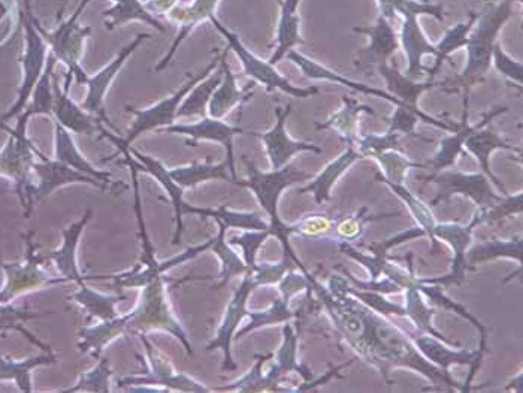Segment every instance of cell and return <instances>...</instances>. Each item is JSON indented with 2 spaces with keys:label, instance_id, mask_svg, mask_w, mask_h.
I'll return each instance as SVG.
<instances>
[{
  "label": "cell",
  "instance_id": "6da1fadb",
  "mask_svg": "<svg viewBox=\"0 0 523 393\" xmlns=\"http://www.w3.org/2000/svg\"><path fill=\"white\" fill-rule=\"evenodd\" d=\"M515 0H498L489 3L479 12L476 23L468 35L467 63L455 77L440 83L444 93H462V105H470V93L476 84L482 83L492 65V53L507 21L515 14Z\"/></svg>",
  "mask_w": 523,
  "mask_h": 393
},
{
  "label": "cell",
  "instance_id": "7a4b0ae2",
  "mask_svg": "<svg viewBox=\"0 0 523 393\" xmlns=\"http://www.w3.org/2000/svg\"><path fill=\"white\" fill-rule=\"evenodd\" d=\"M243 163L247 169V180H238L237 186L247 187L255 193L256 199L269 217V234L271 237L277 238L283 246L284 258L286 261H292L296 266L301 268L304 275L308 274L305 266L296 258L290 247L289 238L293 235L292 225H286L278 216V201H280L281 193L287 187L293 186L296 183H304V181L311 180V175L302 169L296 168L292 163H287L286 166L280 169H271L269 172H263L255 165L253 160L243 157Z\"/></svg>",
  "mask_w": 523,
  "mask_h": 393
},
{
  "label": "cell",
  "instance_id": "3957f363",
  "mask_svg": "<svg viewBox=\"0 0 523 393\" xmlns=\"http://www.w3.org/2000/svg\"><path fill=\"white\" fill-rule=\"evenodd\" d=\"M168 283L169 280L165 277L157 275L142 287L138 305L132 313H129L131 319L128 323V334L147 335L150 332H166L177 338L186 352L192 356V344L187 337L186 329L178 322L169 302Z\"/></svg>",
  "mask_w": 523,
  "mask_h": 393
},
{
  "label": "cell",
  "instance_id": "277c9868",
  "mask_svg": "<svg viewBox=\"0 0 523 393\" xmlns=\"http://www.w3.org/2000/svg\"><path fill=\"white\" fill-rule=\"evenodd\" d=\"M219 60L220 53L216 51V59L211 60L210 65H208L204 71L199 72L198 75H189V81L183 84L174 95L157 102L153 107L145 108V110H135V108L126 105V111H129V113L135 116V122H133L131 131L128 133V138H119L120 142L129 148L132 142L135 141L136 138H139L142 133L150 131L162 132L163 129L168 128V126L175 125L177 111L178 108H180L181 102L184 101V98L189 95L190 90H192L196 84L205 80L211 72L216 71L217 66H219Z\"/></svg>",
  "mask_w": 523,
  "mask_h": 393
},
{
  "label": "cell",
  "instance_id": "5b68a950",
  "mask_svg": "<svg viewBox=\"0 0 523 393\" xmlns=\"http://www.w3.org/2000/svg\"><path fill=\"white\" fill-rule=\"evenodd\" d=\"M210 21L214 24V27L225 36L229 48L234 50V53L237 54L247 77L252 78L256 83L265 87L266 92L280 90V92L286 93V95L292 96V98L299 99H308L319 93V89L314 86H293L287 78H284L283 75L275 69V66H272L271 63L265 62L261 57L253 54L252 51L241 42L240 36H238L237 33H232L231 30L226 29V27L217 20L216 15L211 17Z\"/></svg>",
  "mask_w": 523,
  "mask_h": 393
},
{
  "label": "cell",
  "instance_id": "8992f818",
  "mask_svg": "<svg viewBox=\"0 0 523 393\" xmlns=\"http://www.w3.org/2000/svg\"><path fill=\"white\" fill-rule=\"evenodd\" d=\"M144 344L145 358H147L148 371L145 376H131L119 380V388L129 391L135 386H159L166 391L177 392H211L204 383L198 382L187 374L175 371L174 365L168 358L157 350L148 340L147 335H139Z\"/></svg>",
  "mask_w": 523,
  "mask_h": 393
},
{
  "label": "cell",
  "instance_id": "52a82bcc",
  "mask_svg": "<svg viewBox=\"0 0 523 393\" xmlns=\"http://www.w3.org/2000/svg\"><path fill=\"white\" fill-rule=\"evenodd\" d=\"M32 235H27V255L24 263H5L0 261V266L6 272V284L0 290V304H8L12 299L32 290L45 289L54 284L68 283L66 278H54L41 268L42 256L36 255V246L33 244Z\"/></svg>",
  "mask_w": 523,
  "mask_h": 393
},
{
  "label": "cell",
  "instance_id": "ba28073f",
  "mask_svg": "<svg viewBox=\"0 0 523 393\" xmlns=\"http://www.w3.org/2000/svg\"><path fill=\"white\" fill-rule=\"evenodd\" d=\"M420 178L425 180V184L434 183L438 187L437 196L431 205L446 201L453 195H464L468 196L479 208L492 207L500 202L503 196H506L495 195L492 192L489 178L479 172L464 174V172L458 171H438Z\"/></svg>",
  "mask_w": 523,
  "mask_h": 393
},
{
  "label": "cell",
  "instance_id": "9c48e42d",
  "mask_svg": "<svg viewBox=\"0 0 523 393\" xmlns=\"http://www.w3.org/2000/svg\"><path fill=\"white\" fill-rule=\"evenodd\" d=\"M259 287L252 269L244 274L243 281L240 287L235 290L234 296L229 301L228 308H226L225 316H223L222 323L217 329L216 337L207 346L208 352L211 350L220 349L223 352V371L237 370L234 358H232V341H234L235 332H237L238 325L243 322L244 317H247V299L250 293Z\"/></svg>",
  "mask_w": 523,
  "mask_h": 393
},
{
  "label": "cell",
  "instance_id": "30bf717a",
  "mask_svg": "<svg viewBox=\"0 0 523 393\" xmlns=\"http://www.w3.org/2000/svg\"><path fill=\"white\" fill-rule=\"evenodd\" d=\"M162 132L177 133L186 135L187 147H196L199 141L219 142L226 148V160H228L229 172H231L232 183H237L238 175L235 168L234 138L237 135L256 136L255 132L246 131L238 126L229 125L223 119H213V117H202L201 122L195 125H172L163 129Z\"/></svg>",
  "mask_w": 523,
  "mask_h": 393
},
{
  "label": "cell",
  "instance_id": "8fae6325",
  "mask_svg": "<svg viewBox=\"0 0 523 393\" xmlns=\"http://www.w3.org/2000/svg\"><path fill=\"white\" fill-rule=\"evenodd\" d=\"M353 32L361 33L368 38L367 47L356 53L353 65L358 71L370 75L380 65H386L393 54L399 50V38L392 23L379 15L376 24L367 27H353Z\"/></svg>",
  "mask_w": 523,
  "mask_h": 393
},
{
  "label": "cell",
  "instance_id": "7c38bea8",
  "mask_svg": "<svg viewBox=\"0 0 523 393\" xmlns=\"http://www.w3.org/2000/svg\"><path fill=\"white\" fill-rule=\"evenodd\" d=\"M148 38H150L148 33H141V35L136 36L131 44L123 48V50L117 54V57H114L102 71H99L98 74L93 75V77L86 75V78L83 80V84L89 87V93H87L86 101H84L83 110L89 114H95L96 119L102 120V122L107 123L110 128L116 129V131V126L108 119L107 111H105V96H107L111 84L116 80L117 74H119L120 69L125 65L126 60H128L129 57L132 56L133 51Z\"/></svg>",
  "mask_w": 523,
  "mask_h": 393
},
{
  "label": "cell",
  "instance_id": "4fadbf2b",
  "mask_svg": "<svg viewBox=\"0 0 523 393\" xmlns=\"http://www.w3.org/2000/svg\"><path fill=\"white\" fill-rule=\"evenodd\" d=\"M476 225L473 222L468 226L455 225V223H443V225H435L432 229L431 240L437 244V240L446 241L453 249V265L452 271L444 277L428 278V280H419L420 283L426 284H440L443 287L452 286V284H459L465 280L467 271H476V268L468 265L467 249L471 243V235H473Z\"/></svg>",
  "mask_w": 523,
  "mask_h": 393
},
{
  "label": "cell",
  "instance_id": "5bb4252c",
  "mask_svg": "<svg viewBox=\"0 0 523 393\" xmlns=\"http://www.w3.org/2000/svg\"><path fill=\"white\" fill-rule=\"evenodd\" d=\"M290 105L286 108H275V125L265 133H256L265 144L266 154L272 169H280L290 163L296 154L310 151V153H322V148L313 142L295 141L290 138L286 131V120L290 114Z\"/></svg>",
  "mask_w": 523,
  "mask_h": 393
},
{
  "label": "cell",
  "instance_id": "9a60e30c",
  "mask_svg": "<svg viewBox=\"0 0 523 393\" xmlns=\"http://www.w3.org/2000/svg\"><path fill=\"white\" fill-rule=\"evenodd\" d=\"M507 111H509L507 107L494 108V110L486 113V116L479 123L471 125L470 120H468V105H462L461 122L456 123V128L452 135L441 139L440 148H438L434 157L426 160V162H422L423 169H432V171L438 172L452 168L456 160H458L459 154L464 153V144L468 136L477 131V129L488 126L495 117L501 116V114L507 113Z\"/></svg>",
  "mask_w": 523,
  "mask_h": 393
},
{
  "label": "cell",
  "instance_id": "2e32d148",
  "mask_svg": "<svg viewBox=\"0 0 523 393\" xmlns=\"http://www.w3.org/2000/svg\"><path fill=\"white\" fill-rule=\"evenodd\" d=\"M89 0H83L80 8L75 11V14L63 24L62 29L54 36V53L57 59L63 60L68 65L69 72L75 75L78 84H83L86 78V72L80 66L81 56H83L84 42L87 36L92 33L90 27H81L78 24L81 12L86 8Z\"/></svg>",
  "mask_w": 523,
  "mask_h": 393
},
{
  "label": "cell",
  "instance_id": "e0dca14e",
  "mask_svg": "<svg viewBox=\"0 0 523 393\" xmlns=\"http://www.w3.org/2000/svg\"><path fill=\"white\" fill-rule=\"evenodd\" d=\"M399 47H402L405 57H407L405 75L410 77L411 80H419L428 69L423 65V57L435 56V45L431 44L428 36L423 32L417 15H404L402 17Z\"/></svg>",
  "mask_w": 523,
  "mask_h": 393
},
{
  "label": "cell",
  "instance_id": "ac0fdd59",
  "mask_svg": "<svg viewBox=\"0 0 523 393\" xmlns=\"http://www.w3.org/2000/svg\"><path fill=\"white\" fill-rule=\"evenodd\" d=\"M286 57L290 62L295 63V65L301 69L302 74H304V77L308 78V80L329 81V83L340 84V86L347 87V89L353 90V92L385 99V101L391 102L393 105H402V107H405V105L402 104L401 101H398L395 96H392L391 93L368 86V84L349 80V78L343 77V75L338 74V72L332 71L328 66L322 65V63L316 62V60L310 59V57L304 56V54L298 53V51H289ZM417 110H419V108H417Z\"/></svg>",
  "mask_w": 523,
  "mask_h": 393
},
{
  "label": "cell",
  "instance_id": "d6986e66",
  "mask_svg": "<svg viewBox=\"0 0 523 393\" xmlns=\"http://www.w3.org/2000/svg\"><path fill=\"white\" fill-rule=\"evenodd\" d=\"M219 2L220 0H193L192 5H175L174 8L168 12L171 21H174V23H177L178 26H180V32H178L175 41L172 42L168 54H166V56L163 57L162 62H159V65L156 66L157 72L168 68L169 63L174 59L175 53H177L180 45L183 44L184 39H186L187 36H189L190 33L199 26V24L214 17V12H216Z\"/></svg>",
  "mask_w": 523,
  "mask_h": 393
},
{
  "label": "cell",
  "instance_id": "ffe728a7",
  "mask_svg": "<svg viewBox=\"0 0 523 393\" xmlns=\"http://www.w3.org/2000/svg\"><path fill=\"white\" fill-rule=\"evenodd\" d=\"M417 350L428 359L432 364L438 365V368L449 373V368L452 365H468L471 367L470 377L464 385V391H471L470 383L474 379V374L479 370L480 364H482L483 356L485 352L482 350H476V352H467V350H449L443 346L440 340L431 337H419L414 340Z\"/></svg>",
  "mask_w": 523,
  "mask_h": 393
},
{
  "label": "cell",
  "instance_id": "44dd1931",
  "mask_svg": "<svg viewBox=\"0 0 523 393\" xmlns=\"http://www.w3.org/2000/svg\"><path fill=\"white\" fill-rule=\"evenodd\" d=\"M465 150L468 153L473 154L476 157L477 162H479L480 168L485 172L486 177L498 187L503 195H509L507 193L506 187L501 183L500 178L492 172L491 169V154L497 150H507L512 151V153L519 154L522 156V148L518 145L510 144L506 138L500 135L492 129H489L488 126H483V128L477 129L468 136L467 141L464 144Z\"/></svg>",
  "mask_w": 523,
  "mask_h": 393
},
{
  "label": "cell",
  "instance_id": "7402d4cb",
  "mask_svg": "<svg viewBox=\"0 0 523 393\" xmlns=\"http://www.w3.org/2000/svg\"><path fill=\"white\" fill-rule=\"evenodd\" d=\"M231 48L226 47L220 54L219 65L223 71L222 83L219 84L211 96L208 104L207 116L213 119H223L228 116L235 107L243 105L253 96L252 86L250 84L246 89H240L237 84V77L232 72L231 66L228 65V53Z\"/></svg>",
  "mask_w": 523,
  "mask_h": 393
},
{
  "label": "cell",
  "instance_id": "603a6c76",
  "mask_svg": "<svg viewBox=\"0 0 523 393\" xmlns=\"http://www.w3.org/2000/svg\"><path fill=\"white\" fill-rule=\"evenodd\" d=\"M93 216V211L87 210L84 214L83 219L80 222L74 223L71 228L63 229V244L57 252H51L50 255L42 256V261H53L57 265L60 274L66 281H75L80 286L84 281L92 280V278L101 277H90V275H83L78 268L77 262V250L80 246L81 234H83L84 228L89 223L90 217Z\"/></svg>",
  "mask_w": 523,
  "mask_h": 393
},
{
  "label": "cell",
  "instance_id": "cb8c5ba5",
  "mask_svg": "<svg viewBox=\"0 0 523 393\" xmlns=\"http://www.w3.org/2000/svg\"><path fill=\"white\" fill-rule=\"evenodd\" d=\"M129 151L133 154L132 162L133 165L138 168V171L147 172V174L153 175L160 186L166 190L169 199H171L172 205H174L175 211V234L172 238V246H180L181 235H183V205H184V189L178 186L171 175H169V169L163 165L160 160L154 159V157L147 156V154L139 153L138 150H133L129 147Z\"/></svg>",
  "mask_w": 523,
  "mask_h": 393
},
{
  "label": "cell",
  "instance_id": "d4e9b609",
  "mask_svg": "<svg viewBox=\"0 0 523 393\" xmlns=\"http://www.w3.org/2000/svg\"><path fill=\"white\" fill-rule=\"evenodd\" d=\"M45 163L42 165H36V171H38L41 183L36 187L35 196L36 199L47 198L54 190L59 189L62 186H68V184L81 183L90 184V186L98 187V189H108L107 184L101 183V181L95 180V178L89 177V175L83 174V172L75 171L71 166L65 165L60 162H50V160L42 157Z\"/></svg>",
  "mask_w": 523,
  "mask_h": 393
},
{
  "label": "cell",
  "instance_id": "484cf974",
  "mask_svg": "<svg viewBox=\"0 0 523 393\" xmlns=\"http://www.w3.org/2000/svg\"><path fill=\"white\" fill-rule=\"evenodd\" d=\"M341 101H343V107L337 113L332 114L325 123H316V129L317 131L331 129V131L338 133L341 141L346 142L347 145H355L356 139L361 136L359 119H361L362 114L377 116V113L373 108L361 104L356 99L341 96Z\"/></svg>",
  "mask_w": 523,
  "mask_h": 393
},
{
  "label": "cell",
  "instance_id": "4316f807",
  "mask_svg": "<svg viewBox=\"0 0 523 393\" xmlns=\"http://www.w3.org/2000/svg\"><path fill=\"white\" fill-rule=\"evenodd\" d=\"M131 314L126 316H117L111 320H102V323L96 326H86L80 331V343L78 350L81 353H89L93 358H101L102 352L108 344L116 341L117 338L128 334V323Z\"/></svg>",
  "mask_w": 523,
  "mask_h": 393
},
{
  "label": "cell",
  "instance_id": "83f0119b",
  "mask_svg": "<svg viewBox=\"0 0 523 393\" xmlns=\"http://www.w3.org/2000/svg\"><path fill=\"white\" fill-rule=\"evenodd\" d=\"M361 159L362 156L359 154L358 148H356L355 145H349L347 150L344 151L341 156H338L337 159L328 163V165L323 168V171L320 172L310 184L299 189V193H313L317 204H323V202L329 201V199H331L332 189H334L337 181L343 177L344 172H346L350 166L355 165V163Z\"/></svg>",
  "mask_w": 523,
  "mask_h": 393
},
{
  "label": "cell",
  "instance_id": "f1b7e54d",
  "mask_svg": "<svg viewBox=\"0 0 523 393\" xmlns=\"http://www.w3.org/2000/svg\"><path fill=\"white\" fill-rule=\"evenodd\" d=\"M299 3H301V0H280L281 12L277 29V48H275L271 59L268 60L272 66L283 60L293 48L305 44L301 36V17L298 14Z\"/></svg>",
  "mask_w": 523,
  "mask_h": 393
},
{
  "label": "cell",
  "instance_id": "f546056e",
  "mask_svg": "<svg viewBox=\"0 0 523 393\" xmlns=\"http://www.w3.org/2000/svg\"><path fill=\"white\" fill-rule=\"evenodd\" d=\"M425 232L422 229H410V231L402 232V234L396 235V237L389 238L386 241H380V243L374 244H365L368 250H370L371 255H362L358 250L353 249L350 244H341V252L346 253L350 258L355 259V261L361 262L365 268H368L370 271L371 278L374 280H379L380 275L383 274V269H385V263L388 262V252L392 247L398 246V244L405 243V241L413 240V238L423 237Z\"/></svg>",
  "mask_w": 523,
  "mask_h": 393
},
{
  "label": "cell",
  "instance_id": "4dcf8cb0",
  "mask_svg": "<svg viewBox=\"0 0 523 393\" xmlns=\"http://www.w3.org/2000/svg\"><path fill=\"white\" fill-rule=\"evenodd\" d=\"M56 136L57 160L65 163V165L71 166L75 171L83 172V174L89 175V177L107 184L108 187H126L125 184L119 183V181H114L111 172L99 171V169H96L95 166H93L92 163H90L89 160L78 151L74 139H72V136L69 135L68 131H66L60 123H57L56 126Z\"/></svg>",
  "mask_w": 523,
  "mask_h": 393
},
{
  "label": "cell",
  "instance_id": "1f68e13d",
  "mask_svg": "<svg viewBox=\"0 0 523 393\" xmlns=\"http://www.w3.org/2000/svg\"><path fill=\"white\" fill-rule=\"evenodd\" d=\"M383 80L386 81V87H388V93L395 96L398 101H401L405 107L413 108L417 110V102H419L420 96L428 90L434 89L437 86L434 80L419 81L411 80L405 74H401L398 69L386 63V65H380L376 69Z\"/></svg>",
  "mask_w": 523,
  "mask_h": 393
},
{
  "label": "cell",
  "instance_id": "d6a6232c",
  "mask_svg": "<svg viewBox=\"0 0 523 393\" xmlns=\"http://www.w3.org/2000/svg\"><path fill=\"white\" fill-rule=\"evenodd\" d=\"M283 337V344H281V347L277 352V361H275L272 370L266 374L269 382H271V392H278L281 380H283L284 376H287V374L292 373V371L301 374L302 379L304 380L311 379L310 371H308L304 365H299V362L296 361L298 337H296L295 332H293L292 326L287 325V322L283 328Z\"/></svg>",
  "mask_w": 523,
  "mask_h": 393
},
{
  "label": "cell",
  "instance_id": "836d02e7",
  "mask_svg": "<svg viewBox=\"0 0 523 393\" xmlns=\"http://www.w3.org/2000/svg\"><path fill=\"white\" fill-rule=\"evenodd\" d=\"M54 113H56L57 120L63 128L80 133V135H92L93 132L99 131V126H101L98 119H93L87 111L78 107L75 102L71 101L68 92H65V90L60 92L57 86Z\"/></svg>",
  "mask_w": 523,
  "mask_h": 393
},
{
  "label": "cell",
  "instance_id": "e575fe53",
  "mask_svg": "<svg viewBox=\"0 0 523 393\" xmlns=\"http://www.w3.org/2000/svg\"><path fill=\"white\" fill-rule=\"evenodd\" d=\"M184 213L198 214L204 219L211 217L216 222H222L226 228L246 229V231H266L269 228L258 213H240V211L231 210L228 205H220L217 208H198L184 204Z\"/></svg>",
  "mask_w": 523,
  "mask_h": 393
},
{
  "label": "cell",
  "instance_id": "d590c367",
  "mask_svg": "<svg viewBox=\"0 0 523 393\" xmlns=\"http://www.w3.org/2000/svg\"><path fill=\"white\" fill-rule=\"evenodd\" d=\"M169 175L183 189H192V187L210 180H223L232 183L228 160L217 163V165L193 162L190 165L181 166V168L171 169Z\"/></svg>",
  "mask_w": 523,
  "mask_h": 393
},
{
  "label": "cell",
  "instance_id": "8d00e7d4",
  "mask_svg": "<svg viewBox=\"0 0 523 393\" xmlns=\"http://www.w3.org/2000/svg\"><path fill=\"white\" fill-rule=\"evenodd\" d=\"M477 17H479V12H470L467 21H461V23L455 24V26L444 32L443 39L435 45L434 66L426 69L431 80H434L435 75L440 72L441 66L449 59L450 54L465 48L468 42V35H470L471 29H473Z\"/></svg>",
  "mask_w": 523,
  "mask_h": 393
},
{
  "label": "cell",
  "instance_id": "74e56055",
  "mask_svg": "<svg viewBox=\"0 0 523 393\" xmlns=\"http://www.w3.org/2000/svg\"><path fill=\"white\" fill-rule=\"evenodd\" d=\"M69 299L77 302L90 317H98L101 320H111L119 316L116 305L125 301L126 295H104L86 286V281L80 284V289L72 293Z\"/></svg>",
  "mask_w": 523,
  "mask_h": 393
},
{
  "label": "cell",
  "instance_id": "f35d334b",
  "mask_svg": "<svg viewBox=\"0 0 523 393\" xmlns=\"http://www.w3.org/2000/svg\"><path fill=\"white\" fill-rule=\"evenodd\" d=\"M522 255V235L519 234L518 237H513L509 241L494 240L477 244L467 253V262L468 265L476 268V265L483 262L507 258L518 262L519 268H522Z\"/></svg>",
  "mask_w": 523,
  "mask_h": 393
},
{
  "label": "cell",
  "instance_id": "ab89813d",
  "mask_svg": "<svg viewBox=\"0 0 523 393\" xmlns=\"http://www.w3.org/2000/svg\"><path fill=\"white\" fill-rule=\"evenodd\" d=\"M417 278L405 287V299H407V307H405V316L410 317L413 320L414 325L425 332V334L431 335V337L437 338V340L443 341V343L450 344V346H459L458 341H450L449 338L444 337L440 331L432 326V317L435 316V311L426 305L423 301L422 295H420L419 289L416 287Z\"/></svg>",
  "mask_w": 523,
  "mask_h": 393
},
{
  "label": "cell",
  "instance_id": "60d3db41",
  "mask_svg": "<svg viewBox=\"0 0 523 393\" xmlns=\"http://www.w3.org/2000/svg\"><path fill=\"white\" fill-rule=\"evenodd\" d=\"M223 71L222 68L219 71H213L208 75L205 80L201 83L196 84L189 95L184 98L181 102L180 108L177 111L178 117H207L208 104H210L211 96H213L214 90L219 87L222 83Z\"/></svg>",
  "mask_w": 523,
  "mask_h": 393
},
{
  "label": "cell",
  "instance_id": "b9f144b4",
  "mask_svg": "<svg viewBox=\"0 0 523 393\" xmlns=\"http://www.w3.org/2000/svg\"><path fill=\"white\" fill-rule=\"evenodd\" d=\"M379 2L380 15L386 20H395L396 15H431L440 23L444 21L443 3H434L431 0H377Z\"/></svg>",
  "mask_w": 523,
  "mask_h": 393
},
{
  "label": "cell",
  "instance_id": "7bdbcfd3",
  "mask_svg": "<svg viewBox=\"0 0 523 393\" xmlns=\"http://www.w3.org/2000/svg\"><path fill=\"white\" fill-rule=\"evenodd\" d=\"M57 358L54 353L38 356V358L27 359L23 362H15L12 359L0 356V380H14L20 391L32 392V373L33 368L41 365L56 364Z\"/></svg>",
  "mask_w": 523,
  "mask_h": 393
},
{
  "label": "cell",
  "instance_id": "ee69618b",
  "mask_svg": "<svg viewBox=\"0 0 523 393\" xmlns=\"http://www.w3.org/2000/svg\"><path fill=\"white\" fill-rule=\"evenodd\" d=\"M219 225V235L214 238L213 246L211 250L219 256L220 262H222V272H220V283L217 284L216 289H222L226 284L231 281V278L237 277V275L246 274L249 271V266L246 262L231 249V244L226 243V225L222 222H217Z\"/></svg>",
  "mask_w": 523,
  "mask_h": 393
},
{
  "label": "cell",
  "instance_id": "f6af8a7d",
  "mask_svg": "<svg viewBox=\"0 0 523 393\" xmlns=\"http://www.w3.org/2000/svg\"><path fill=\"white\" fill-rule=\"evenodd\" d=\"M116 2L113 8L104 12V18H107L105 24H107L108 29L122 26L126 21L142 20L147 21L160 32H165V27L148 12L144 5L139 3V0H116Z\"/></svg>",
  "mask_w": 523,
  "mask_h": 393
},
{
  "label": "cell",
  "instance_id": "bcb514c9",
  "mask_svg": "<svg viewBox=\"0 0 523 393\" xmlns=\"http://www.w3.org/2000/svg\"><path fill=\"white\" fill-rule=\"evenodd\" d=\"M290 298H292V296L281 293V298L274 299V302H272L268 310L258 311V313H250L249 311L247 316L250 317V323L246 328L238 332L235 340L243 338L244 335L250 334V332L256 331V329L262 328V326L286 323L289 322L290 319H293V317H296V313L289 310Z\"/></svg>",
  "mask_w": 523,
  "mask_h": 393
},
{
  "label": "cell",
  "instance_id": "7dc6e473",
  "mask_svg": "<svg viewBox=\"0 0 523 393\" xmlns=\"http://www.w3.org/2000/svg\"><path fill=\"white\" fill-rule=\"evenodd\" d=\"M380 165L382 174L377 175L379 181H389L393 184H404L407 172L413 168H423V163L411 162L401 151L391 150L379 154L376 157Z\"/></svg>",
  "mask_w": 523,
  "mask_h": 393
},
{
  "label": "cell",
  "instance_id": "c3c4849f",
  "mask_svg": "<svg viewBox=\"0 0 523 393\" xmlns=\"http://www.w3.org/2000/svg\"><path fill=\"white\" fill-rule=\"evenodd\" d=\"M523 210V195L519 192L518 195L503 196L500 202L492 205V207H482L476 211L471 222L474 225H492L495 222L507 219V217L515 216V214H522Z\"/></svg>",
  "mask_w": 523,
  "mask_h": 393
},
{
  "label": "cell",
  "instance_id": "681fc988",
  "mask_svg": "<svg viewBox=\"0 0 523 393\" xmlns=\"http://www.w3.org/2000/svg\"><path fill=\"white\" fill-rule=\"evenodd\" d=\"M113 371L108 359L99 358V364L89 373L80 374L77 383L71 388L63 389V392H111L110 379Z\"/></svg>",
  "mask_w": 523,
  "mask_h": 393
},
{
  "label": "cell",
  "instance_id": "f907efd6",
  "mask_svg": "<svg viewBox=\"0 0 523 393\" xmlns=\"http://www.w3.org/2000/svg\"><path fill=\"white\" fill-rule=\"evenodd\" d=\"M383 183L388 184V186L393 190V193L405 202L408 210L411 211L414 219L419 223L420 229L425 232V235H428V237L431 238L432 229L437 225L434 216H432L431 208H429L428 205L423 204L419 198H416V196H414L413 193L404 186V184H393L389 183V181H383Z\"/></svg>",
  "mask_w": 523,
  "mask_h": 393
},
{
  "label": "cell",
  "instance_id": "816d5d0a",
  "mask_svg": "<svg viewBox=\"0 0 523 393\" xmlns=\"http://www.w3.org/2000/svg\"><path fill=\"white\" fill-rule=\"evenodd\" d=\"M355 147L358 148L362 159H365V157L376 159L379 154L385 153V151H402L399 148V133L395 132H386L383 135H376V133L361 135L356 139Z\"/></svg>",
  "mask_w": 523,
  "mask_h": 393
},
{
  "label": "cell",
  "instance_id": "f5cc1de1",
  "mask_svg": "<svg viewBox=\"0 0 523 393\" xmlns=\"http://www.w3.org/2000/svg\"><path fill=\"white\" fill-rule=\"evenodd\" d=\"M255 358V367L250 370L247 376H244L243 379L238 380V382L232 383V385L226 386V388L217 389V391L271 392V382H269L268 376L262 373V367L265 361L272 358V355L255 356Z\"/></svg>",
  "mask_w": 523,
  "mask_h": 393
},
{
  "label": "cell",
  "instance_id": "db71d44e",
  "mask_svg": "<svg viewBox=\"0 0 523 393\" xmlns=\"http://www.w3.org/2000/svg\"><path fill=\"white\" fill-rule=\"evenodd\" d=\"M492 63L495 69L503 75L510 83L516 84L519 89L523 86V65L519 60L513 59L503 45L495 44L494 53H492Z\"/></svg>",
  "mask_w": 523,
  "mask_h": 393
},
{
  "label": "cell",
  "instance_id": "11a10c76",
  "mask_svg": "<svg viewBox=\"0 0 523 393\" xmlns=\"http://www.w3.org/2000/svg\"><path fill=\"white\" fill-rule=\"evenodd\" d=\"M271 237L268 229L266 231H249L243 235H235L229 240L231 246L241 247L244 253V262L249 266V269L255 268L258 263H256V255H258V250L261 249L263 243H265L266 238Z\"/></svg>",
  "mask_w": 523,
  "mask_h": 393
},
{
  "label": "cell",
  "instance_id": "9f6ffc18",
  "mask_svg": "<svg viewBox=\"0 0 523 393\" xmlns=\"http://www.w3.org/2000/svg\"><path fill=\"white\" fill-rule=\"evenodd\" d=\"M332 225L334 222L325 214H313L292 225V232L293 235H304V237H320L329 234Z\"/></svg>",
  "mask_w": 523,
  "mask_h": 393
},
{
  "label": "cell",
  "instance_id": "6f0895ef",
  "mask_svg": "<svg viewBox=\"0 0 523 393\" xmlns=\"http://www.w3.org/2000/svg\"><path fill=\"white\" fill-rule=\"evenodd\" d=\"M365 211H367V208H362V210L359 211L358 216L349 217V219L343 220V222L337 226L338 235L346 241H355L356 238L361 237L362 231H364V226L367 225L370 220L385 219V217L391 216V214L377 217L364 216Z\"/></svg>",
  "mask_w": 523,
  "mask_h": 393
},
{
  "label": "cell",
  "instance_id": "680465c9",
  "mask_svg": "<svg viewBox=\"0 0 523 393\" xmlns=\"http://www.w3.org/2000/svg\"><path fill=\"white\" fill-rule=\"evenodd\" d=\"M175 3H177V0H150L144 6L150 11L156 12V14H162V12L168 14L174 8Z\"/></svg>",
  "mask_w": 523,
  "mask_h": 393
},
{
  "label": "cell",
  "instance_id": "91938a15",
  "mask_svg": "<svg viewBox=\"0 0 523 393\" xmlns=\"http://www.w3.org/2000/svg\"><path fill=\"white\" fill-rule=\"evenodd\" d=\"M522 373H519L518 376H516V379H513L512 382L509 383V385L504 388V391H515V392H522Z\"/></svg>",
  "mask_w": 523,
  "mask_h": 393
},
{
  "label": "cell",
  "instance_id": "94428289",
  "mask_svg": "<svg viewBox=\"0 0 523 393\" xmlns=\"http://www.w3.org/2000/svg\"><path fill=\"white\" fill-rule=\"evenodd\" d=\"M497 2H498V0H497ZM515 2L522 3L523 0H515Z\"/></svg>",
  "mask_w": 523,
  "mask_h": 393
},
{
  "label": "cell",
  "instance_id": "6125c7cd",
  "mask_svg": "<svg viewBox=\"0 0 523 393\" xmlns=\"http://www.w3.org/2000/svg\"><path fill=\"white\" fill-rule=\"evenodd\" d=\"M278 3H280V0H277Z\"/></svg>",
  "mask_w": 523,
  "mask_h": 393
}]
</instances>
